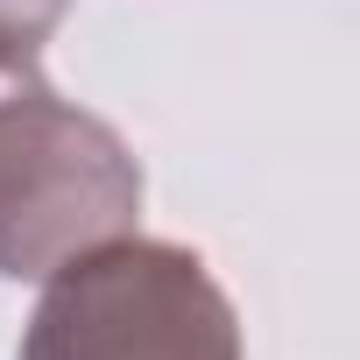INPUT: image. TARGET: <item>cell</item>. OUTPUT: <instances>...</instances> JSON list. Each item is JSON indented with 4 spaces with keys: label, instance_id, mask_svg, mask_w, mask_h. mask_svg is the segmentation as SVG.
Returning a JSON list of instances; mask_svg holds the SVG:
<instances>
[{
    "label": "cell",
    "instance_id": "7a4b0ae2",
    "mask_svg": "<svg viewBox=\"0 0 360 360\" xmlns=\"http://www.w3.org/2000/svg\"><path fill=\"white\" fill-rule=\"evenodd\" d=\"M141 162L113 120L22 78L0 92V276L43 283L71 255L134 233Z\"/></svg>",
    "mask_w": 360,
    "mask_h": 360
},
{
    "label": "cell",
    "instance_id": "6da1fadb",
    "mask_svg": "<svg viewBox=\"0 0 360 360\" xmlns=\"http://www.w3.org/2000/svg\"><path fill=\"white\" fill-rule=\"evenodd\" d=\"M22 360H240V318L191 248L113 233L43 276Z\"/></svg>",
    "mask_w": 360,
    "mask_h": 360
},
{
    "label": "cell",
    "instance_id": "3957f363",
    "mask_svg": "<svg viewBox=\"0 0 360 360\" xmlns=\"http://www.w3.org/2000/svg\"><path fill=\"white\" fill-rule=\"evenodd\" d=\"M71 0H0V78H29L43 43L64 29Z\"/></svg>",
    "mask_w": 360,
    "mask_h": 360
}]
</instances>
